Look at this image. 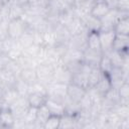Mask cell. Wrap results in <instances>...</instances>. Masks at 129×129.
<instances>
[{
	"label": "cell",
	"mask_w": 129,
	"mask_h": 129,
	"mask_svg": "<svg viewBox=\"0 0 129 129\" xmlns=\"http://www.w3.org/2000/svg\"><path fill=\"white\" fill-rule=\"evenodd\" d=\"M36 60L38 63H47L53 67H56L57 64L61 63V55L56 50V48L53 46H41V49L39 51V54L36 57Z\"/></svg>",
	"instance_id": "1"
},
{
	"label": "cell",
	"mask_w": 129,
	"mask_h": 129,
	"mask_svg": "<svg viewBox=\"0 0 129 129\" xmlns=\"http://www.w3.org/2000/svg\"><path fill=\"white\" fill-rule=\"evenodd\" d=\"M35 72H36L37 82L44 85L45 87L52 82L53 72H54L53 66H50L47 63H38L35 67Z\"/></svg>",
	"instance_id": "2"
},
{
	"label": "cell",
	"mask_w": 129,
	"mask_h": 129,
	"mask_svg": "<svg viewBox=\"0 0 129 129\" xmlns=\"http://www.w3.org/2000/svg\"><path fill=\"white\" fill-rule=\"evenodd\" d=\"M9 110L13 114L15 119H22L27 111L30 108V105L28 103L26 96H20L15 102H13L9 107Z\"/></svg>",
	"instance_id": "3"
},
{
	"label": "cell",
	"mask_w": 129,
	"mask_h": 129,
	"mask_svg": "<svg viewBox=\"0 0 129 129\" xmlns=\"http://www.w3.org/2000/svg\"><path fill=\"white\" fill-rule=\"evenodd\" d=\"M28 24L26 21L22 18H16L8 21V36L18 39L27 29H28Z\"/></svg>",
	"instance_id": "4"
},
{
	"label": "cell",
	"mask_w": 129,
	"mask_h": 129,
	"mask_svg": "<svg viewBox=\"0 0 129 129\" xmlns=\"http://www.w3.org/2000/svg\"><path fill=\"white\" fill-rule=\"evenodd\" d=\"M104 52L101 49H93L87 47L83 51V61L90 67H98Z\"/></svg>",
	"instance_id": "5"
},
{
	"label": "cell",
	"mask_w": 129,
	"mask_h": 129,
	"mask_svg": "<svg viewBox=\"0 0 129 129\" xmlns=\"http://www.w3.org/2000/svg\"><path fill=\"white\" fill-rule=\"evenodd\" d=\"M72 73L69 71V69L61 62L54 67V72H53V82L56 83H61V84H67L69 85L72 83Z\"/></svg>",
	"instance_id": "6"
},
{
	"label": "cell",
	"mask_w": 129,
	"mask_h": 129,
	"mask_svg": "<svg viewBox=\"0 0 129 129\" xmlns=\"http://www.w3.org/2000/svg\"><path fill=\"white\" fill-rule=\"evenodd\" d=\"M88 32H82L79 34H75L72 35L69 42H68V46L70 48H74L80 51H84L87 47H88Z\"/></svg>",
	"instance_id": "7"
},
{
	"label": "cell",
	"mask_w": 129,
	"mask_h": 129,
	"mask_svg": "<svg viewBox=\"0 0 129 129\" xmlns=\"http://www.w3.org/2000/svg\"><path fill=\"white\" fill-rule=\"evenodd\" d=\"M115 35L116 33L114 32V30H100L99 31L100 46L104 53L112 49Z\"/></svg>",
	"instance_id": "8"
},
{
	"label": "cell",
	"mask_w": 129,
	"mask_h": 129,
	"mask_svg": "<svg viewBox=\"0 0 129 129\" xmlns=\"http://www.w3.org/2000/svg\"><path fill=\"white\" fill-rule=\"evenodd\" d=\"M27 100L30 105V107L34 108H39L43 105H45L48 97L46 92H41V91H32L27 94Z\"/></svg>",
	"instance_id": "9"
},
{
	"label": "cell",
	"mask_w": 129,
	"mask_h": 129,
	"mask_svg": "<svg viewBox=\"0 0 129 129\" xmlns=\"http://www.w3.org/2000/svg\"><path fill=\"white\" fill-rule=\"evenodd\" d=\"M87 92V89L78 86L74 83H70L67 88V97L75 102H80L81 99L85 96Z\"/></svg>",
	"instance_id": "10"
},
{
	"label": "cell",
	"mask_w": 129,
	"mask_h": 129,
	"mask_svg": "<svg viewBox=\"0 0 129 129\" xmlns=\"http://www.w3.org/2000/svg\"><path fill=\"white\" fill-rule=\"evenodd\" d=\"M81 19H82V21L85 25V28L88 32H94V31L101 30V20L99 18H97L96 16L92 15L91 13L84 15Z\"/></svg>",
	"instance_id": "11"
},
{
	"label": "cell",
	"mask_w": 129,
	"mask_h": 129,
	"mask_svg": "<svg viewBox=\"0 0 129 129\" xmlns=\"http://www.w3.org/2000/svg\"><path fill=\"white\" fill-rule=\"evenodd\" d=\"M53 31H54V34H55L56 43L68 44L72 35H71V33H70V31H69V29L67 28L66 25H62L60 23H56V24L53 25Z\"/></svg>",
	"instance_id": "12"
},
{
	"label": "cell",
	"mask_w": 129,
	"mask_h": 129,
	"mask_svg": "<svg viewBox=\"0 0 129 129\" xmlns=\"http://www.w3.org/2000/svg\"><path fill=\"white\" fill-rule=\"evenodd\" d=\"M81 60H83V51L70 48V47H68V49L61 56V62L63 64L73 62V61H81Z\"/></svg>",
	"instance_id": "13"
},
{
	"label": "cell",
	"mask_w": 129,
	"mask_h": 129,
	"mask_svg": "<svg viewBox=\"0 0 129 129\" xmlns=\"http://www.w3.org/2000/svg\"><path fill=\"white\" fill-rule=\"evenodd\" d=\"M15 118L8 107H3L0 110V127H13Z\"/></svg>",
	"instance_id": "14"
},
{
	"label": "cell",
	"mask_w": 129,
	"mask_h": 129,
	"mask_svg": "<svg viewBox=\"0 0 129 129\" xmlns=\"http://www.w3.org/2000/svg\"><path fill=\"white\" fill-rule=\"evenodd\" d=\"M129 45V35L126 34H116L113 42L112 49L117 51H123L128 50Z\"/></svg>",
	"instance_id": "15"
},
{
	"label": "cell",
	"mask_w": 129,
	"mask_h": 129,
	"mask_svg": "<svg viewBox=\"0 0 129 129\" xmlns=\"http://www.w3.org/2000/svg\"><path fill=\"white\" fill-rule=\"evenodd\" d=\"M67 28L69 29L71 35H75V34H79V33H82V32H86V28H85V25L82 21L81 18L79 17H75L73 18V20L68 24L66 25ZM88 32V31H87Z\"/></svg>",
	"instance_id": "16"
},
{
	"label": "cell",
	"mask_w": 129,
	"mask_h": 129,
	"mask_svg": "<svg viewBox=\"0 0 129 129\" xmlns=\"http://www.w3.org/2000/svg\"><path fill=\"white\" fill-rule=\"evenodd\" d=\"M18 77L22 81H24L26 84H28L29 86L37 82L35 68H29V69H23V70H21Z\"/></svg>",
	"instance_id": "17"
},
{
	"label": "cell",
	"mask_w": 129,
	"mask_h": 129,
	"mask_svg": "<svg viewBox=\"0 0 129 129\" xmlns=\"http://www.w3.org/2000/svg\"><path fill=\"white\" fill-rule=\"evenodd\" d=\"M110 9H111L110 6L104 0L103 1H98V2L95 3V5H94V7L91 11V14L96 16L97 18L101 19L103 16H105L109 12Z\"/></svg>",
	"instance_id": "18"
},
{
	"label": "cell",
	"mask_w": 129,
	"mask_h": 129,
	"mask_svg": "<svg viewBox=\"0 0 129 129\" xmlns=\"http://www.w3.org/2000/svg\"><path fill=\"white\" fill-rule=\"evenodd\" d=\"M92 88H94L100 95H102V96L104 97V95L112 88V86H111V81H110L108 75H107V74H104V76L101 78V80H100L94 87H92Z\"/></svg>",
	"instance_id": "19"
},
{
	"label": "cell",
	"mask_w": 129,
	"mask_h": 129,
	"mask_svg": "<svg viewBox=\"0 0 129 129\" xmlns=\"http://www.w3.org/2000/svg\"><path fill=\"white\" fill-rule=\"evenodd\" d=\"M17 66L19 67L20 70H23V69H29V68H35L38 62L35 58H32L30 56H27L25 54H21L17 59H15Z\"/></svg>",
	"instance_id": "20"
},
{
	"label": "cell",
	"mask_w": 129,
	"mask_h": 129,
	"mask_svg": "<svg viewBox=\"0 0 129 129\" xmlns=\"http://www.w3.org/2000/svg\"><path fill=\"white\" fill-rule=\"evenodd\" d=\"M45 106L47 107L50 115H56V116H61L64 114V107L61 103L47 99Z\"/></svg>",
	"instance_id": "21"
},
{
	"label": "cell",
	"mask_w": 129,
	"mask_h": 129,
	"mask_svg": "<svg viewBox=\"0 0 129 129\" xmlns=\"http://www.w3.org/2000/svg\"><path fill=\"white\" fill-rule=\"evenodd\" d=\"M50 116V113L45 105L39 107L36 109V120H35V127H41L43 128V124L46 121V119Z\"/></svg>",
	"instance_id": "22"
},
{
	"label": "cell",
	"mask_w": 129,
	"mask_h": 129,
	"mask_svg": "<svg viewBox=\"0 0 129 129\" xmlns=\"http://www.w3.org/2000/svg\"><path fill=\"white\" fill-rule=\"evenodd\" d=\"M114 32L116 34H126L129 35V16L123 17L114 26Z\"/></svg>",
	"instance_id": "23"
},
{
	"label": "cell",
	"mask_w": 129,
	"mask_h": 129,
	"mask_svg": "<svg viewBox=\"0 0 129 129\" xmlns=\"http://www.w3.org/2000/svg\"><path fill=\"white\" fill-rule=\"evenodd\" d=\"M104 76V73L98 68V67H93L91 68L89 74H88V82H89V88L94 87Z\"/></svg>",
	"instance_id": "24"
},
{
	"label": "cell",
	"mask_w": 129,
	"mask_h": 129,
	"mask_svg": "<svg viewBox=\"0 0 129 129\" xmlns=\"http://www.w3.org/2000/svg\"><path fill=\"white\" fill-rule=\"evenodd\" d=\"M20 97V95L18 94V92L13 88H7L4 94V98H3V104L4 107H9L13 102H15L18 98Z\"/></svg>",
	"instance_id": "25"
},
{
	"label": "cell",
	"mask_w": 129,
	"mask_h": 129,
	"mask_svg": "<svg viewBox=\"0 0 129 129\" xmlns=\"http://www.w3.org/2000/svg\"><path fill=\"white\" fill-rule=\"evenodd\" d=\"M76 127H78V125L75 116L66 113L60 116L59 128H76Z\"/></svg>",
	"instance_id": "26"
},
{
	"label": "cell",
	"mask_w": 129,
	"mask_h": 129,
	"mask_svg": "<svg viewBox=\"0 0 129 129\" xmlns=\"http://www.w3.org/2000/svg\"><path fill=\"white\" fill-rule=\"evenodd\" d=\"M17 41H18L19 44L22 46V48H25V47H27V46L33 44V43H34V41H33V31H32L30 28H28V29L17 39Z\"/></svg>",
	"instance_id": "27"
},
{
	"label": "cell",
	"mask_w": 129,
	"mask_h": 129,
	"mask_svg": "<svg viewBox=\"0 0 129 129\" xmlns=\"http://www.w3.org/2000/svg\"><path fill=\"white\" fill-rule=\"evenodd\" d=\"M87 40H88V47L93 48V49H101L100 38H99V31L88 32Z\"/></svg>",
	"instance_id": "28"
},
{
	"label": "cell",
	"mask_w": 129,
	"mask_h": 129,
	"mask_svg": "<svg viewBox=\"0 0 129 129\" xmlns=\"http://www.w3.org/2000/svg\"><path fill=\"white\" fill-rule=\"evenodd\" d=\"M13 88L18 92V94L20 96H27L28 91H29V85L26 84L24 81H22L19 77L16 79V81L13 85Z\"/></svg>",
	"instance_id": "29"
},
{
	"label": "cell",
	"mask_w": 129,
	"mask_h": 129,
	"mask_svg": "<svg viewBox=\"0 0 129 129\" xmlns=\"http://www.w3.org/2000/svg\"><path fill=\"white\" fill-rule=\"evenodd\" d=\"M98 68H99L104 74H107V75H108V74L110 73V71L112 70L113 64H112V62H111L109 56H108L106 53L103 54V56H102V58H101V60H100V62H99Z\"/></svg>",
	"instance_id": "30"
},
{
	"label": "cell",
	"mask_w": 129,
	"mask_h": 129,
	"mask_svg": "<svg viewBox=\"0 0 129 129\" xmlns=\"http://www.w3.org/2000/svg\"><path fill=\"white\" fill-rule=\"evenodd\" d=\"M59 121H60V116L56 115H50L46 121L43 124V128L45 129H55L59 128Z\"/></svg>",
	"instance_id": "31"
},
{
	"label": "cell",
	"mask_w": 129,
	"mask_h": 129,
	"mask_svg": "<svg viewBox=\"0 0 129 129\" xmlns=\"http://www.w3.org/2000/svg\"><path fill=\"white\" fill-rule=\"evenodd\" d=\"M40 49H41V46H40V45L33 43V44H31V45H29V46L23 48V52H22V53L25 54V55H27V56H30V57L36 59L37 55L39 54Z\"/></svg>",
	"instance_id": "32"
},
{
	"label": "cell",
	"mask_w": 129,
	"mask_h": 129,
	"mask_svg": "<svg viewBox=\"0 0 129 129\" xmlns=\"http://www.w3.org/2000/svg\"><path fill=\"white\" fill-rule=\"evenodd\" d=\"M22 52H23V48H22V46L19 44V42L17 41L12 47H11V49L6 53L11 59H13V60H15V59H17L21 54H22Z\"/></svg>",
	"instance_id": "33"
},
{
	"label": "cell",
	"mask_w": 129,
	"mask_h": 129,
	"mask_svg": "<svg viewBox=\"0 0 129 129\" xmlns=\"http://www.w3.org/2000/svg\"><path fill=\"white\" fill-rule=\"evenodd\" d=\"M8 36V21L3 20L0 23V40L5 39Z\"/></svg>",
	"instance_id": "34"
},
{
	"label": "cell",
	"mask_w": 129,
	"mask_h": 129,
	"mask_svg": "<svg viewBox=\"0 0 129 129\" xmlns=\"http://www.w3.org/2000/svg\"><path fill=\"white\" fill-rule=\"evenodd\" d=\"M50 0H29L28 4L29 5H33V6H37V7H43L46 8L49 4Z\"/></svg>",
	"instance_id": "35"
},
{
	"label": "cell",
	"mask_w": 129,
	"mask_h": 129,
	"mask_svg": "<svg viewBox=\"0 0 129 129\" xmlns=\"http://www.w3.org/2000/svg\"><path fill=\"white\" fill-rule=\"evenodd\" d=\"M104 1L110 6V8H115L116 9L121 0H104Z\"/></svg>",
	"instance_id": "36"
},
{
	"label": "cell",
	"mask_w": 129,
	"mask_h": 129,
	"mask_svg": "<svg viewBox=\"0 0 129 129\" xmlns=\"http://www.w3.org/2000/svg\"><path fill=\"white\" fill-rule=\"evenodd\" d=\"M15 1L20 3V4H22V5H27L28 2H29V0H15Z\"/></svg>",
	"instance_id": "37"
},
{
	"label": "cell",
	"mask_w": 129,
	"mask_h": 129,
	"mask_svg": "<svg viewBox=\"0 0 129 129\" xmlns=\"http://www.w3.org/2000/svg\"><path fill=\"white\" fill-rule=\"evenodd\" d=\"M5 2H6L5 0H0V9H1V7L3 6V4H4Z\"/></svg>",
	"instance_id": "38"
},
{
	"label": "cell",
	"mask_w": 129,
	"mask_h": 129,
	"mask_svg": "<svg viewBox=\"0 0 129 129\" xmlns=\"http://www.w3.org/2000/svg\"><path fill=\"white\" fill-rule=\"evenodd\" d=\"M4 19H3V15H2V13H1V10H0V23L3 21Z\"/></svg>",
	"instance_id": "39"
},
{
	"label": "cell",
	"mask_w": 129,
	"mask_h": 129,
	"mask_svg": "<svg viewBox=\"0 0 129 129\" xmlns=\"http://www.w3.org/2000/svg\"><path fill=\"white\" fill-rule=\"evenodd\" d=\"M95 2H98V1H103V0H94Z\"/></svg>",
	"instance_id": "40"
},
{
	"label": "cell",
	"mask_w": 129,
	"mask_h": 129,
	"mask_svg": "<svg viewBox=\"0 0 129 129\" xmlns=\"http://www.w3.org/2000/svg\"><path fill=\"white\" fill-rule=\"evenodd\" d=\"M5 1H6V2H7V1H8V0H5Z\"/></svg>",
	"instance_id": "41"
}]
</instances>
